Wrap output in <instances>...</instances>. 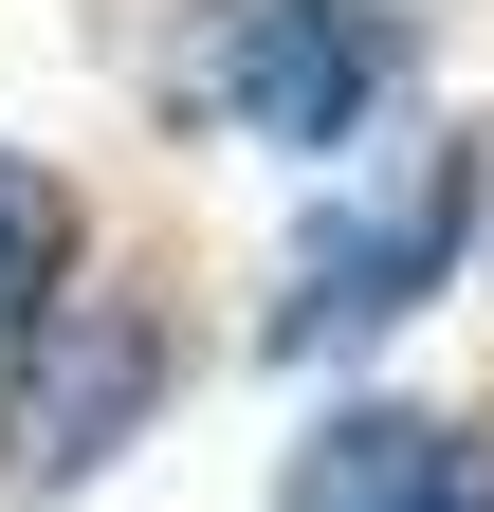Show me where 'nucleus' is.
<instances>
[{"label":"nucleus","mask_w":494,"mask_h":512,"mask_svg":"<svg viewBox=\"0 0 494 512\" xmlns=\"http://www.w3.org/2000/svg\"><path fill=\"white\" fill-rule=\"evenodd\" d=\"M147 384H165V330H147V293H55L19 348H0V476L55 494V476H92L110 439L147 421Z\"/></svg>","instance_id":"3"},{"label":"nucleus","mask_w":494,"mask_h":512,"mask_svg":"<svg viewBox=\"0 0 494 512\" xmlns=\"http://www.w3.org/2000/svg\"><path fill=\"white\" fill-rule=\"evenodd\" d=\"M275 512H494V439L476 421H421V403H348L293 439Z\"/></svg>","instance_id":"4"},{"label":"nucleus","mask_w":494,"mask_h":512,"mask_svg":"<svg viewBox=\"0 0 494 512\" xmlns=\"http://www.w3.org/2000/svg\"><path fill=\"white\" fill-rule=\"evenodd\" d=\"M403 74H421V37L385 19V0H202L183 55H165V92L202 110L220 147H275V165L366 147Z\"/></svg>","instance_id":"1"},{"label":"nucleus","mask_w":494,"mask_h":512,"mask_svg":"<svg viewBox=\"0 0 494 512\" xmlns=\"http://www.w3.org/2000/svg\"><path fill=\"white\" fill-rule=\"evenodd\" d=\"M458 238H476V147H403V165H366L348 202H312V238L275 256L257 348H275V366H348V348H385L403 311L458 275Z\"/></svg>","instance_id":"2"},{"label":"nucleus","mask_w":494,"mask_h":512,"mask_svg":"<svg viewBox=\"0 0 494 512\" xmlns=\"http://www.w3.org/2000/svg\"><path fill=\"white\" fill-rule=\"evenodd\" d=\"M55 293H74V183L37 147H0V348H19Z\"/></svg>","instance_id":"5"}]
</instances>
